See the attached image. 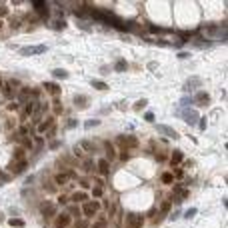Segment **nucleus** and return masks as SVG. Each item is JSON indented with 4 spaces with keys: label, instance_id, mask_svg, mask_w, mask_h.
I'll list each match as a JSON object with an SVG mask.
<instances>
[{
    "label": "nucleus",
    "instance_id": "f257e3e1",
    "mask_svg": "<svg viewBox=\"0 0 228 228\" xmlns=\"http://www.w3.org/2000/svg\"><path fill=\"white\" fill-rule=\"evenodd\" d=\"M144 224V216L142 214H136V212H130L126 216V222H124V228H142Z\"/></svg>",
    "mask_w": 228,
    "mask_h": 228
},
{
    "label": "nucleus",
    "instance_id": "f03ea898",
    "mask_svg": "<svg viewBox=\"0 0 228 228\" xmlns=\"http://www.w3.org/2000/svg\"><path fill=\"white\" fill-rule=\"evenodd\" d=\"M118 144H120L124 150L136 148V146H138V138L132 136V134H120V136H118Z\"/></svg>",
    "mask_w": 228,
    "mask_h": 228
},
{
    "label": "nucleus",
    "instance_id": "7ed1b4c3",
    "mask_svg": "<svg viewBox=\"0 0 228 228\" xmlns=\"http://www.w3.org/2000/svg\"><path fill=\"white\" fill-rule=\"evenodd\" d=\"M178 116H182L188 126H194L198 120H200V114H198L196 110H190V108H186V110H178Z\"/></svg>",
    "mask_w": 228,
    "mask_h": 228
},
{
    "label": "nucleus",
    "instance_id": "20e7f679",
    "mask_svg": "<svg viewBox=\"0 0 228 228\" xmlns=\"http://www.w3.org/2000/svg\"><path fill=\"white\" fill-rule=\"evenodd\" d=\"M98 210H100V202H96V200H86V202L82 204V210H80V212H82L84 216L90 218V216H94Z\"/></svg>",
    "mask_w": 228,
    "mask_h": 228
},
{
    "label": "nucleus",
    "instance_id": "39448f33",
    "mask_svg": "<svg viewBox=\"0 0 228 228\" xmlns=\"http://www.w3.org/2000/svg\"><path fill=\"white\" fill-rule=\"evenodd\" d=\"M44 52H46V46H44V44L24 46V48H20V54H24V56H32V54H44Z\"/></svg>",
    "mask_w": 228,
    "mask_h": 228
},
{
    "label": "nucleus",
    "instance_id": "423d86ee",
    "mask_svg": "<svg viewBox=\"0 0 228 228\" xmlns=\"http://www.w3.org/2000/svg\"><path fill=\"white\" fill-rule=\"evenodd\" d=\"M50 128H54V116H46L44 120H40V124L36 126L38 134H44V132H48Z\"/></svg>",
    "mask_w": 228,
    "mask_h": 228
},
{
    "label": "nucleus",
    "instance_id": "0eeeda50",
    "mask_svg": "<svg viewBox=\"0 0 228 228\" xmlns=\"http://www.w3.org/2000/svg\"><path fill=\"white\" fill-rule=\"evenodd\" d=\"M40 210H42V214H44L46 218H52V216H56L58 214V210H56V206H54V202H42V206H40Z\"/></svg>",
    "mask_w": 228,
    "mask_h": 228
},
{
    "label": "nucleus",
    "instance_id": "6e6552de",
    "mask_svg": "<svg viewBox=\"0 0 228 228\" xmlns=\"http://www.w3.org/2000/svg\"><path fill=\"white\" fill-rule=\"evenodd\" d=\"M70 222H72V218H70L66 212H62V214H56L54 226H56V228H68V224H70Z\"/></svg>",
    "mask_w": 228,
    "mask_h": 228
},
{
    "label": "nucleus",
    "instance_id": "1a4fd4ad",
    "mask_svg": "<svg viewBox=\"0 0 228 228\" xmlns=\"http://www.w3.org/2000/svg\"><path fill=\"white\" fill-rule=\"evenodd\" d=\"M202 86V78H198V76H192V78L186 80V84H184V90L190 92V90H198V88Z\"/></svg>",
    "mask_w": 228,
    "mask_h": 228
},
{
    "label": "nucleus",
    "instance_id": "9d476101",
    "mask_svg": "<svg viewBox=\"0 0 228 228\" xmlns=\"http://www.w3.org/2000/svg\"><path fill=\"white\" fill-rule=\"evenodd\" d=\"M46 110H48V104H44V102H38V104H36L34 114H32V120H34V124H38V122H40L42 114H44Z\"/></svg>",
    "mask_w": 228,
    "mask_h": 228
},
{
    "label": "nucleus",
    "instance_id": "9b49d317",
    "mask_svg": "<svg viewBox=\"0 0 228 228\" xmlns=\"http://www.w3.org/2000/svg\"><path fill=\"white\" fill-rule=\"evenodd\" d=\"M156 130H158L160 134H164V136H168V138H178V132H176L174 128H170V126H166V124H158L156 126Z\"/></svg>",
    "mask_w": 228,
    "mask_h": 228
},
{
    "label": "nucleus",
    "instance_id": "f8f14e48",
    "mask_svg": "<svg viewBox=\"0 0 228 228\" xmlns=\"http://www.w3.org/2000/svg\"><path fill=\"white\" fill-rule=\"evenodd\" d=\"M170 206H172V202L170 200H164L162 202V206H160V212H158V218L154 220V224H160V222L164 220V216L168 214V210H170Z\"/></svg>",
    "mask_w": 228,
    "mask_h": 228
},
{
    "label": "nucleus",
    "instance_id": "ddd939ff",
    "mask_svg": "<svg viewBox=\"0 0 228 228\" xmlns=\"http://www.w3.org/2000/svg\"><path fill=\"white\" fill-rule=\"evenodd\" d=\"M8 170L12 172L14 176H18V174H22L24 170H26V160H22V162H12L10 166H8Z\"/></svg>",
    "mask_w": 228,
    "mask_h": 228
},
{
    "label": "nucleus",
    "instance_id": "4468645a",
    "mask_svg": "<svg viewBox=\"0 0 228 228\" xmlns=\"http://www.w3.org/2000/svg\"><path fill=\"white\" fill-rule=\"evenodd\" d=\"M172 192H174V196H178L180 200H186L188 198V190L184 188V184H174V186H172Z\"/></svg>",
    "mask_w": 228,
    "mask_h": 228
},
{
    "label": "nucleus",
    "instance_id": "2eb2a0df",
    "mask_svg": "<svg viewBox=\"0 0 228 228\" xmlns=\"http://www.w3.org/2000/svg\"><path fill=\"white\" fill-rule=\"evenodd\" d=\"M192 102H196V104H208L210 102V94H208V92H204V90H200L192 98Z\"/></svg>",
    "mask_w": 228,
    "mask_h": 228
},
{
    "label": "nucleus",
    "instance_id": "dca6fc26",
    "mask_svg": "<svg viewBox=\"0 0 228 228\" xmlns=\"http://www.w3.org/2000/svg\"><path fill=\"white\" fill-rule=\"evenodd\" d=\"M104 150H106V158L108 162H112V160H116V150H114V146L110 144V142H104Z\"/></svg>",
    "mask_w": 228,
    "mask_h": 228
},
{
    "label": "nucleus",
    "instance_id": "f3484780",
    "mask_svg": "<svg viewBox=\"0 0 228 228\" xmlns=\"http://www.w3.org/2000/svg\"><path fill=\"white\" fill-rule=\"evenodd\" d=\"M96 168H98L100 174H108V172H110V162L104 160V158H100L98 162H96Z\"/></svg>",
    "mask_w": 228,
    "mask_h": 228
},
{
    "label": "nucleus",
    "instance_id": "a211bd4d",
    "mask_svg": "<svg viewBox=\"0 0 228 228\" xmlns=\"http://www.w3.org/2000/svg\"><path fill=\"white\" fill-rule=\"evenodd\" d=\"M68 174L66 172H58L56 176H54V182H56V186H64V184H68Z\"/></svg>",
    "mask_w": 228,
    "mask_h": 228
},
{
    "label": "nucleus",
    "instance_id": "6ab92c4d",
    "mask_svg": "<svg viewBox=\"0 0 228 228\" xmlns=\"http://www.w3.org/2000/svg\"><path fill=\"white\" fill-rule=\"evenodd\" d=\"M182 158H184L182 150H174V152H172V156H170V164H172V166H176V164L182 162Z\"/></svg>",
    "mask_w": 228,
    "mask_h": 228
},
{
    "label": "nucleus",
    "instance_id": "aec40b11",
    "mask_svg": "<svg viewBox=\"0 0 228 228\" xmlns=\"http://www.w3.org/2000/svg\"><path fill=\"white\" fill-rule=\"evenodd\" d=\"M24 154H26V150H24L22 146L14 148V152H12V156H14V162H22V160H26V158H24Z\"/></svg>",
    "mask_w": 228,
    "mask_h": 228
},
{
    "label": "nucleus",
    "instance_id": "412c9836",
    "mask_svg": "<svg viewBox=\"0 0 228 228\" xmlns=\"http://www.w3.org/2000/svg\"><path fill=\"white\" fill-rule=\"evenodd\" d=\"M16 140H20V144H22L24 150H32V148H34V142H32L28 136H20V138H16Z\"/></svg>",
    "mask_w": 228,
    "mask_h": 228
},
{
    "label": "nucleus",
    "instance_id": "4be33fe9",
    "mask_svg": "<svg viewBox=\"0 0 228 228\" xmlns=\"http://www.w3.org/2000/svg\"><path fill=\"white\" fill-rule=\"evenodd\" d=\"M36 104H38V102H34V100H28V102L24 104V116H32V114H34Z\"/></svg>",
    "mask_w": 228,
    "mask_h": 228
},
{
    "label": "nucleus",
    "instance_id": "5701e85b",
    "mask_svg": "<svg viewBox=\"0 0 228 228\" xmlns=\"http://www.w3.org/2000/svg\"><path fill=\"white\" fill-rule=\"evenodd\" d=\"M74 104L78 108H86L88 106V98H86V96H82V94H76L74 96Z\"/></svg>",
    "mask_w": 228,
    "mask_h": 228
},
{
    "label": "nucleus",
    "instance_id": "b1692460",
    "mask_svg": "<svg viewBox=\"0 0 228 228\" xmlns=\"http://www.w3.org/2000/svg\"><path fill=\"white\" fill-rule=\"evenodd\" d=\"M80 148L86 150V152H94L96 150V144H94V142H90V140H82V142H80Z\"/></svg>",
    "mask_w": 228,
    "mask_h": 228
},
{
    "label": "nucleus",
    "instance_id": "393cba45",
    "mask_svg": "<svg viewBox=\"0 0 228 228\" xmlns=\"http://www.w3.org/2000/svg\"><path fill=\"white\" fill-rule=\"evenodd\" d=\"M52 76H54V78H58V80H66V78H68V72H66V70L64 68H54L52 70Z\"/></svg>",
    "mask_w": 228,
    "mask_h": 228
},
{
    "label": "nucleus",
    "instance_id": "a878e982",
    "mask_svg": "<svg viewBox=\"0 0 228 228\" xmlns=\"http://www.w3.org/2000/svg\"><path fill=\"white\" fill-rule=\"evenodd\" d=\"M70 200H72V202H86L88 200V194L86 192H76V194L70 196Z\"/></svg>",
    "mask_w": 228,
    "mask_h": 228
},
{
    "label": "nucleus",
    "instance_id": "bb28decb",
    "mask_svg": "<svg viewBox=\"0 0 228 228\" xmlns=\"http://www.w3.org/2000/svg\"><path fill=\"white\" fill-rule=\"evenodd\" d=\"M92 88H96V90H108V84L102 82V80H90Z\"/></svg>",
    "mask_w": 228,
    "mask_h": 228
},
{
    "label": "nucleus",
    "instance_id": "cd10ccee",
    "mask_svg": "<svg viewBox=\"0 0 228 228\" xmlns=\"http://www.w3.org/2000/svg\"><path fill=\"white\" fill-rule=\"evenodd\" d=\"M94 166H96V164H94V160H92V158H88V160H84V162H82V170L84 172H92V170H94Z\"/></svg>",
    "mask_w": 228,
    "mask_h": 228
},
{
    "label": "nucleus",
    "instance_id": "c85d7f7f",
    "mask_svg": "<svg viewBox=\"0 0 228 228\" xmlns=\"http://www.w3.org/2000/svg\"><path fill=\"white\" fill-rule=\"evenodd\" d=\"M44 88H46L48 92H52V94H58V92H60L58 84H54V82H44Z\"/></svg>",
    "mask_w": 228,
    "mask_h": 228
},
{
    "label": "nucleus",
    "instance_id": "c756f323",
    "mask_svg": "<svg viewBox=\"0 0 228 228\" xmlns=\"http://www.w3.org/2000/svg\"><path fill=\"white\" fill-rule=\"evenodd\" d=\"M32 8H34V10H38V12H42V10H46V8H48V4L42 2V0H34V2H32Z\"/></svg>",
    "mask_w": 228,
    "mask_h": 228
},
{
    "label": "nucleus",
    "instance_id": "7c9ffc66",
    "mask_svg": "<svg viewBox=\"0 0 228 228\" xmlns=\"http://www.w3.org/2000/svg\"><path fill=\"white\" fill-rule=\"evenodd\" d=\"M126 68H128L126 60H116V64H114V70H116V72H124Z\"/></svg>",
    "mask_w": 228,
    "mask_h": 228
},
{
    "label": "nucleus",
    "instance_id": "2f4dec72",
    "mask_svg": "<svg viewBox=\"0 0 228 228\" xmlns=\"http://www.w3.org/2000/svg\"><path fill=\"white\" fill-rule=\"evenodd\" d=\"M160 180H162L164 184H172L174 182V176H172V172H164V174L160 176Z\"/></svg>",
    "mask_w": 228,
    "mask_h": 228
},
{
    "label": "nucleus",
    "instance_id": "473e14b6",
    "mask_svg": "<svg viewBox=\"0 0 228 228\" xmlns=\"http://www.w3.org/2000/svg\"><path fill=\"white\" fill-rule=\"evenodd\" d=\"M2 92H4V96H6V98H12V96H16L14 94V92H12V86H10V84H4V86H2Z\"/></svg>",
    "mask_w": 228,
    "mask_h": 228
},
{
    "label": "nucleus",
    "instance_id": "72a5a7b5",
    "mask_svg": "<svg viewBox=\"0 0 228 228\" xmlns=\"http://www.w3.org/2000/svg\"><path fill=\"white\" fill-rule=\"evenodd\" d=\"M90 228H108V220H106V216H102L96 224H92Z\"/></svg>",
    "mask_w": 228,
    "mask_h": 228
},
{
    "label": "nucleus",
    "instance_id": "f704fd0d",
    "mask_svg": "<svg viewBox=\"0 0 228 228\" xmlns=\"http://www.w3.org/2000/svg\"><path fill=\"white\" fill-rule=\"evenodd\" d=\"M74 228H90V224H88V218H80V220H76Z\"/></svg>",
    "mask_w": 228,
    "mask_h": 228
},
{
    "label": "nucleus",
    "instance_id": "c9c22d12",
    "mask_svg": "<svg viewBox=\"0 0 228 228\" xmlns=\"http://www.w3.org/2000/svg\"><path fill=\"white\" fill-rule=\"evenodd\" d=\"M8 224H10V226H16V228H22V226H24V220H20V218H10V220H8Z\"/></svg>",
    "mask_w": 228,
    "mask_h": 228
},
{
    "label": "nucleus",
    "instance_id": "e433bc0d",
    "mask_svg": "<svg viewBox=\"0 0 228 228\" xmlns=\"http://www.w3.org/2000/svg\"><path fill=\"white\" fill-rule=\"evenodd\" d=\"M66 214H68L70 218H72V216H78V214H80V208H78V206H70V208H68V212H66Z\"/></svg>",
    "mask_w": 228,
    "mask_h": 228
},
{
    "label": "nucleus",
    "instance_id": "4c0bfd02",
    "mask_svg": "<svg viewBox=\"0 0 228 228\" xmlns=\"http://www.w3.org/2000/svg\"><path fill=\"white\" fill-rule=\"evenodd\" d=\"M146 104H148V100H146V98H142V100H138V102H136V104H134V110H142V108H144V106H146Z\"/></svg>",
    "mask_w": 228,
    "mask_h": 228
},
{
    "label": "nucleus",
    "instance_id": "58836bf2",
    "mask_svg": "<svg viewBox=\"0 0 228 228\" xmlns=\"http://www.w3.org/2000/svg\"><path fill=\"white\" fill-rule=\"evenodd\" d=\"M102 194H104V190L100 188V186H96L94 190H92V198H100V196H102Z\"/></svg>",
    "mask_w": 228,
    "mask_h": 228
},
{
    "label": "nucleus",
    "instance_id": "ea45409f",
    "mask_svg": "<svg viewBox=\"0 0 228 228\" xmlns=\"http://www.w3.org/2000/svg\"><path fill=\"white\" fill-rule=\"evenodd\" d=\"M100 124V120H96V118H90V120H86V128H92V126H98Z\"/></svg>",
    "mask_w": 228,
    "mask_h": 228
},
{
    "label": "nucleus",
    "instance_id": "a19ab883",
    "mask_svg": "<svg viewBox=\"0 0 228 228\" xmlns=\"http://www.w3.org/2000/svg\"><path fill=\"white\" fill-rule=\"evenodd\" d=\"M196 212H198L196 208H190V210H186V212H184V218H188V220H190V218L196 216Z\"/></svg>",
    "mask_w": 228,
    "mask_h": 228
},
{
    "label": "nucleus",
    "instance_id": "79ce46f5",
    "mask_svg": "<svg viewBox=\"0 0 228 228\" xmlns=\"http://www.w3.org/2000/svg\"><path fill=\"white\" fill-rule=\"evenodd\" d=\"M52 26L56 28V30H62V28L66 26V22H64V20H54V24H52Z\"/></svg>",
    "mask_w": 228,
    "mask_h": 228
},
{
    "label": "nucleus",
    "instance_id": "37998d69",
    "mask_svg": "<svg viewBox=\"0 0 228 228\" xmlns=\"http://www.w3.org/2000/svg\"><path fill=\"white\" fill-rule=\"evenodd\" d=\"M8 180H10V176H8L6 172H0V186H2V184H6Z\"/></svg>",
    "mask_w": 228,
    "mask_h": 228
},
{
    "label": "nucleus",
    "instance_id": "c03bdc74",
    "mask_svg": "<svg viewBox=\"0 0 228 228\" xmlns=\"http://www.w3.org/2000/svg\"><path fill=\"white\" fill-rule=\"evenodd\" d=\"M172 176H176V178H184V170H182V168H174Z\"/></svg>",
    "mask_w": 228,
    "mask_h": 228
},
{
    "label": "nucleus",
    "instance_id": "a18cd8bd",
    "mask_svg": "<svg viewBox=\"0 0 228 228\" xmlns=\"http://www.w3.org/2000/svg\"><path fill=\"white\" fill-rule=\"evenodd\" d=\"M128 158H130V150H124V148H122V152H120V160H124V162H126Z\"/></svg>",
    "mask_w": 228,
    "mask_h": 228
},
{
    "label": "nucleus",
    "instance_id": "49530a36",
    "mask_svg": "<svg viewBox=\"0 0 228 228\" xmlns=\"http://www.w3.org/2000/svg\"><path fill=\"white\" fill-rule=\"evenodd\" d=\"M74 156H78V158H82V156H84V150L80 148V146H74Z\"/></svg>",
    "mask_w": 228,
    "mask_h": 228
},
{
    "label": "nucleus",
    "instance_id": "de8ad7c7",
    "mask_svg": "<svg viewBox=\"0 0 228 228\" xmlns=\"http://www.w3.org/2000/svg\"><path fill=\"white\" fill-rule=\"evenodd\" d=\"M6 108H8V110H10V112H12V110H18V102H10V104H8Z\"/></svg>",
    "mask_w": 228,
    "mask_h": 228
},
{
    "label": "nucleus",
    "instance_id": "09e8293b",
    "mask_svg": "<svg viewBox=\"0 0 228 228\" xmlns=\"http://www.w3.org/2000/svg\"><path fill=\"white\" fill-rule=\"evenodd\" d=\"M156 160H158V162H164V160H168V156H166V154H160V152H158V154H156Z\"/></svg>",
    "mask_w": 228,
    "mask_h": 228
},
{
    "label": "nucleus",
    "instance_id": "8fccbe9b",
    "mask_svg": "<svg viewBox=\"0 0 228 228\" xmlns=\"http://www.w3.org/2000/svg\"><path fill=\"white\" fill-rule=\"evenodd\" d=\"M6 14H8V8L2 4V6H0V18H2V16H6Z\"/></svg>",
    "mask_w": 228,
    "mask_h": 228
},
{
    "label": "nucleus",
    "instance_id": "3c124183",
    "mask_svg": "<svg viewBox=\"0 0 228 228\" xmlns=\"http://www.w3.org/2000/svg\"><path fill=\"white\" fill-rule=\"evenodd\" d=\"M58 204H68V198H66V196H58Z\"/></svg>",
    "mask_w": 228,
    "mask_h": 228
},
{
    "label": "nucleus",
    "instance_id": "603ef678",
    "mask_svg": "<svg viewBox=\"0 0 228 228\" xmlns=\"http://www.w3.org/2000/svg\"><path fill=\"white\" fill-rule=\"evenodd\" d=\"M80 186H82V188H90V184H88V180L80 178Z\"/></svg>",
    "mask_w": 228,
    "mask_h": 228
},
{
    "label": "nucleus",
    "instance_id": "864d4df0",
    "mask_svg": "<svg viewBox=\"0 0 228 228\" xmlns=\"http://www.w3.org/2000/svg\"><path fill=\"white\" fill-rule=\"evenodd\" d=\"M178 58L180 60H186V58H190V56H188V52H178Z\"/></svg>",
    "mask_w": 228,
    "mask_h": 228
},
{
    "label": "nucleus",
    "instance_id": "5fc2aeb1",
    "mask_svg": "<svg viewBox=\"0 0 228 228\" xmlns=\"http://www.w3.org/2000/svg\"><path fill=\"white\" fill-rule=\"evenodd\" d=\"M178 216H180V212H178V210H174V212L170 214V220H176V218H178Z\"/></svg>",
    "mask_w": 228,
    "mask_h": 228
},
{
    "label": "nucleus",
    "instance_id": "6e6d98bb",
    "mask_svg": "<svg viewBox=\"0 0 228 228\" xmlns=\"http://www.w3.org/2000/svg\"><path fill=\"white\" fill-rule=\"evenodd\" d=\"M146 120H148V122H152V120H154V114H152V112H146Z\"/></svg>",
    "mask_w": 228,
    "mask_h": 228
},
{
    "label": "nucleus",
    "instance_id": "4d7b16f0",
    "mask_svg": "<svg viewBox=\"0 0 228 228\" xmlns=\"http://www.w3.org/2000/svg\"><path fill=\"white\" fill-rule=\"evenodd\" d=\"M198 122H200V128L204 130V128H206V118H200V120H198Z\"/></svg>",
    "mask_w": 228,
    "mask_h": 228
},
{
    "label": "nucleus",
    "instance_id": "13d9d810",
    "mask_svg": "<svg viewBox=\"0 0 228 228\" xmlns=\"http://www.w3.org/2000/svg\"><path fill=\"white\" fill-rule=\"evenodd\" d=\"M76 126V120H68V124H66V128H74Z\"/></svg>",
    "mask_w": 228,
    "mask_h": 228
},
{
    "label": "nucleus",
    "instance_id": "bf43d9fd",
    "mask_svg": "<svg viewBox=\"0 0 228 228\" xmlns=\"http://www.w3.org/2000/svg\"><path fill=\"white\" fill-rule=\"evenodd\" d=\"M58 146H60V142H58V140H54V142H50V148H58Z\"/></svg>",
    "mask_w": 228,
    "mask_h": 228
},
{
    "label": "nucleus",
    "instance_id": "052dcab7",
    "mask_svg": "<svg viewBox=\"0 0 228 228\" xmlns=\"http://www.w3.org/2000/svg\"><path fill=\"white\" fill-rule=\"evenodd\" d=\"M190 102H192V98H188V96H186V98H182V104H190Z\"/></svg>",
    "mask_w": 228,
    "mask_h": 228
},
{
    "label": "nucleus",
    "instance_id": "680f3d73",
    "mask_svg": "<svg viewBox=\"0 0 228 228\" xmlns=\"http://www.w3.org/2000/svg\"><path fill=\"white\" fill-rule=\"evenodd\" d=\"M2 218H4V214H2V212H0V220H2Z\"/></svg>",
    "mask_w": 228,
    "mask_h": 228
},
{
    "label": "nucleus",
    "instance_id": "e2e57ef3",
    "mask_svg": "<svg viewBox=\"0 0 228 228\" xmlns=\"http://www.w3.org/2000/svg\"><path fill=\"white\" fill-rule=\"evenodd\" d=\"M0 86H4V82H2V78H0Z\"/></svg>",
    "mask_w": 228,
    "mask_h": 228
},
{
    "label": "nucleus",
    "instance_id": "0e129e2a",
    "mask_svg": "<svg viewBox=\"0 0 228 228\" xmlns=\"http://www.w3.org/2000/svg\"><path fill=\"white\" fill-rule=\"evenodd\" d=\"M0 28H2V22H0Z\"/></svg>",
    "mask_w": 228,
    "mask_h": 228
}]
</instances>
